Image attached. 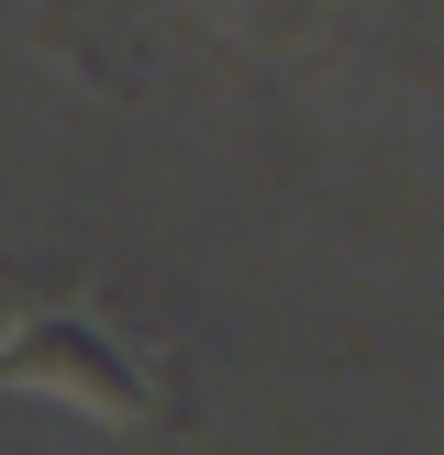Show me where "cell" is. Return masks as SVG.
<instances>
[{
    "label": "cell",
    "mask_w": 444,
    "mask_h": 455,
    "mask_svg": "<svg viewBox=\"0 0 444 455\" xmlns=\"http://www.w3.org/2000/svg\"><path fill=\"white\" fill-rule=\"evenodd\" d=\"M0 378H44V389L89 400V411H111V422H133V411L155 400V389H145V367H133L123 345H100L78 311H67L56 333H12V345H0Z\"/></svg>",
    "instance_id": "6da1fadb"
}]
</instances>
